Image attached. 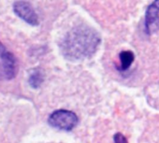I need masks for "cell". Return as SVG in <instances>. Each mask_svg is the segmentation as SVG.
I'll return each instance as SVG.
<instances>
[{
    "mask_svg": "<svg viewBox=\"0 0 159 143\" xmlns=\"http://www.w3.org/2000/svg\"><path fill=\"white\" fill-rule=\"evenodd\" d=\"M100 41L101 38L94 28L79 25L66 33L61 41L60 50L69 61H83L97 52Z\"/></svg>",
    "mask_w": 159,
    "mask_h": 143,
    "instance_id": "1",
    "label": "cell"
},
{
    "mask_svg": "<svg viewBox=\"0 0 159 143\" xmlns=\"http://www.w3.org/2000/svg\"><path fill=\"white\" fill-rule=\"evenodd\" d=\"M48 123L55 129L69 132L77 126L79 118L76 113L71 110L57 109L49 116Z\"/></svg>",
    "mask_w": 159,
    "mask_h": 143,
    "instance_id": "2",
    "label": "cell"
},
{
    "mask_svg": "<svg viewBox=\"0 0 159 143\" xmlns=\"http://www.w3.org/2000/svg\"><path fill=\"white\" fill-rule=\"evenodd\" d=\"M0 61L2 72L7 80H12L18 72V65L15 56L0 42Z\"/></svg>",
    "mask_w": 159,
    "mask_h": 143,
    "instance_id": "3",
    "label": "cell"
},
{
    "mask_svg": "<svg viewBox=\"0 0 159 143\" xmlns=\"http://www.w3.org/2000/svg\"><path fill=\"white\" fill-rule=\"evenodd\" d=\"M14 13L23 21L27 23L32 26H37L39 25V19L32 5L24 0H19L13 4Z\"/></svg>",
    "mask_w": 159,
    "mask_h": 143,
    "instance_id": "4",
    "label": "cell"
},
{
    "mask_svg": "<svg viewBox=\"0 0 159 143\" xmlns=\"http://www.w3.org/2000/svg\"><path fill=\"white\" fill-rule=\"evenodd\" d=\"M144 28L148 35L159 31V0H153L148 7L145 13Z\"/></svg>",
    "mask_w": 159,
    "mask_h": 143,
    "instance_id": "5",
    "label": "cell"
},
{
    "mask_svg": "<svg viewBox=\"0 0 159 143\" xmlns=\"http://www.w3.org/2000/svg\"><path fill=\"white\" fill-rule=\"evenodd\" d=\"M135 60V55L131 51H123L120 53V70L126 71L132 65Z\"/></svg>",
    "mask_w": 159,
    "mask_h": 143,
    "instance_id": "6",
    "label": "cell"
},
{
    "mask_svg": "<svg viewBox=\"0 0 159 143\" xmlns=\"http://www.w3.org/2000/svg\"><path fill=\"white\" fill-rule=\"evenodd\" d=\"M29 84L32 88L37 89L39 87H40V85L43 83L44 82V74H43V71L39 68H36L33 69L32 72L30 73L29 76Z\"/></svg>",
    "mask_w": 159,
    "mask_h": 143,
    "instance_id": "7",
    "label": "cell"
},
{
    "mask_svg": "<svg viewBox=\"0 0 159 143\" xmlns=\"http://www.w3.org/2000/svg\"><path fill=\"white\" fill-rule=\"evenodd\" d=\"M113 142L114 143H128L126 137L122 133H116L113 136Z\"/></svg>",
    "mask_w": 159,
    "mask_h": 143,
    "instance_id": "8",
    "label": "cell"
}]
</instances>
